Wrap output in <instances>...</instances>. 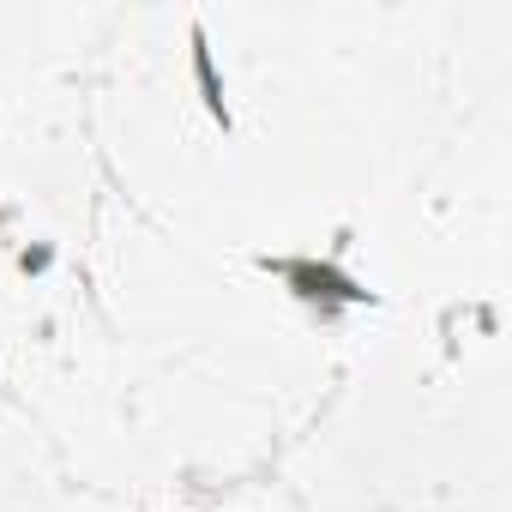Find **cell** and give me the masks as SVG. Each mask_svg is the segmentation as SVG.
I'll list each match as a JSON object with an SVG mask.
<instances>
[{
	"mask_svg": "<svg viewBox=\"0 0 512 512\" xmlns=\"http://www.w3.org/2000/svg\"><path fill=\"white\" fill-rule=\"evenodd\" d=\"M278 272H284V278H290V284H296V290H302L308 302H368V290H362L356 278H344L338 266H308V260H284Z\"/></svg>",
	"mask_w": 512,
	"mask_h": 512,
	"instance_id": "1",
	"label": "cell"
},
{
	"mask_svg": "<svg viewBox=\"0 0 512 512\" xmlns=\"http://www.w3.org/2000/svg\"><path fill=\"white\" fill-rule=\"evenodd\" d=\"M193 43V79H199V97H205V115L229 133V103H223V79H217V61H211V43H205V25L187 31Z\"/></svg>",
	"mask_w": 512,
	"mask_h": 512,
	"instance_id": "2",
	"label": "cell"
}]
</instances>
